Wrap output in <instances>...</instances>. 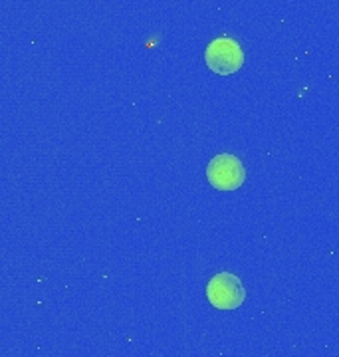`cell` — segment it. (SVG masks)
<instances>
[{
    "label": "cell",
    "mask_w": 339,
    "mask_h": 357,
    "mask_svg": "<svg viewBox=\"0 0 339 357\" xmlns=\"http://www.w3.org/2000/svg\"><path fill=\"white\" fill-rule=\"evenodd\" d=\"M204 60L209 70L220 76H230L234 72H239L244 64V52L240 48V44L232 38H216L213 40L206 50H204Z\"/></svg>",
    "instance_id": "cell-1"
},
{
    "label": "cell",
    "mask_w": 339,
    "mask_h": 357,
    "mask_svg": "<svg viewBox=\"0 0 339 357\" xmlns=\"http://www.w3.org/2000/svg\"><path fill=\"white\" fill-rule=\"evenodd\" d=\"M206 178L218 191H236L246 178V171L239 157L223 153L213 157V161L209 163Z\"/></svg>",
    "instance_id": "cell-2"
},
{
    "label": "cell",
    "mask_w": 339,
    "mask_h": 357,
    "mask_svg": "<svg viewBox=\"0 0 339 357\" xmlns=\"http://www.w3.org/2000/svg\"><path fill=\"white\" fill-rule=\"evenodd\" d=\"M206 298L216 310H236L246 298V290L239 276L223 272L211 278L206 286Z\"/></svg>",
    "instance_id": "cell-3"
}]
</instances>
